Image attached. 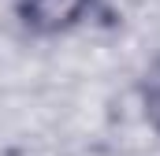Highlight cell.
<instances>
[{
	"label": "cell",
	"instance_id": "6da1fadb",
	"mask_svg": "<svg viewBox=\"0 0 160 156\" xmlns=\"http://www.w3.org/2000/svg\"><path fill=\"white\" fill-rule=\"evenodd\" d=\"M93 0H19L22 22L38 34H63L89 11Z\"/></svg>",
	"mask_w": 160,
	"mask_h": 156
}]
</instances>
